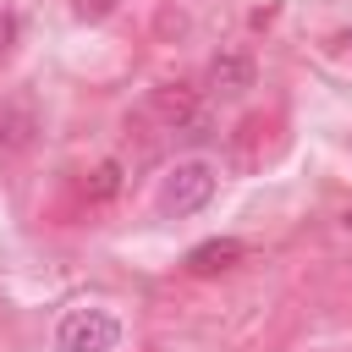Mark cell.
Wrapping results in <instances>:
<instances>
[{
  "instance_id": "6da1fadb",
  "label": "cell",
  "mask_w": 352,
  "mask_h": 352,
  "mask_svg": "<svg viewBox=\"0 0 352 352\" xmlns=\"http://www.w3.org/2000/svg\"><path fill=\"white\" fill-rule=\"evenodd\" d=\"M209 198H214V165H209V160H176V165L160 176V192H154L160 214H170V220L198 214Z\"/></svg>"
},
{
  "instance_id": "7a4b0ae2",
  "label": "cell",
  "mask_w": 352,
  "mask_h": 352,
  "mask_svg": "<svg viewBox=\"0 0 352 352\" xmlns=\"http://www.w3.org/2000/svg\"><path fill=\"white\" fill-rule=\"evenodd\" d=\"M121 341V319L104 308H66L55 319V346L60 352H110Z\"/></svg>"
},
{
  "instance_id": "3957f363",
  "label": "cell",
  "mask_w": 352,
  "mask_h": 352,
  "mask_svg": "<svg viewBox=\"0 0 352 352\" xmlns=\"http://www.w3.org/2000/svg\"><path fill=\"white\" fill-rule=\"evenodd\" d=\"M148 110H154L165 126H176V132H198V126H204V110H198V99H192L187 88H154Z\"/></svg>"
},
{
  "instance_id": "277c9868",
  "label": "cell",
  "mask_w": 352,
  "mask_h": 352,
  "mask_svg": "<svg viewBox=\"0 0 352 352\" xmlns=\"http://www.w3.org/2000/svg\"><path fill=\"white\" fill-rule=\"evenodd\" d=\"M33 132H38V110H33V99H22V94L0 99V148H28Z\"/></svg>"
},
{
  "instance_id": "5b68a950",
  "label": "cell",
  "mask_w": 352,
  "mask_h": 352,
  "mask_svg": "<svg viewBox=\"0 0 352 352\" xmlns=\"http://www.w3.org/2000/svg\"><path fill=\"white\" fill-rule=\"evenodd\" d=\"M242 253H248V248H242L236 236H209V242H198V248L187 253V270H192V275H220V270H231Z\"/></svg>"
},
{
  "instance_id": "8992f818",
  "label": "cell",
  "mask_w": 352,
  "mask_h": 352,
  "mask_svg": "<svg viewBox=\"0 0 352 352\" xmlns=\"http://www.w3.org/2000/svg\"><path fill=\"white\" fill-rule=\"evenodd\" d=\"M209 88L214 94H248L253 88V60L248 55H220L209 66Z\"/></svg>"
},
{
  "instance_id": "52a82bcc",
  "label": "cell",
  "mask_w": 352,
  "mask_h": 352,
  "mask_svg": "<svg viewBox=\"0 0 352 352\" xmlns=\"http://www.w3.org/2000/svg\"><path fill=\"white\" fill-rule=\"evenodd\" d=\"M116 187H121V165H99V170H94V187H88V198H94V204H104V198H116Z\"/></svg>"
},
{
  "instance_id": "ba28073f",
  "label": "cell",
  "mask_w": 352,
  "mask_h": 352,
  "mask_svg": "<svg viewBox=\"0 0 352 352\" xmlns=\"http://www.w3.org/2000/svg\"><path fill=\"white\" fill-rule=\"evenodd\" d=\"M16 44V11H0V55Z\"/></svg>"
},
{
  "instance_id": "9c48e42d",
  "label": "cell",
  "mask_w": 352,
  "mask_h": 352,
  "mask_svg": "<svg viewBox=\"0 0 352 352\" xmlns=\"http://www.w3.org/2000/svg\"><path fill=\"white\" fill-rule=\"evenodd\" d=\"M77 11H82L88 22H99V16H110V11H116V0H77Z\"/></svg>"
},
{
  "instance_id": "30bf717a",
  "label": "cell",
  "mask_w": 352,
  "mask_h": 352,
  "mask_svg": "<svg viewBox=\"0 0 352 352\" xmlns=\"http://www.w3.org/2000/svg\"><path fill=\"white\" fill-rule=\"evenodd\" d=\"M336 44H341V50L352 55V28H346V33H336Z\"/></svg>"
}]
</instances>
